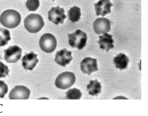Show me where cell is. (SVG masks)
<instances>
[{"mask_svg":"<svg viewBox=\"0 0 148 116\" xmlns=\"http://www.w3.org/2000/svg\"><path fill=\"white\" fill-rule=\"evenodd\" d=\"M21 15L17 11L8 9L3 11L0 16V22L4 27L8 28L16 27L20 24Z\"/></svg>","mask_w":148,"mask_h":116,"instance_id":"6da1fadb","label":"cell"},{"mask_svg":"<svg viewBox=\"0 0 148 116\" xmlns=\"http://www.w3.org/2000/svg\"><path fill=\"white\" fill-rule=\"evenodd\" d=\"M44 25L45 23L42 17L38 14H31L28 15L24 20L25 27L30 33L38 32Z\"/></svg>","mask_w":148,"mask_h":116,"instance_id":"7a4b0ae2","label":"cell"},{"mask_svg":"<svg viewBox=\"0 0 148 116\" xmlns=\"http://www.w3.org/2000/svg\"><path fill=\"white\" fill-rule=\"evenodd\" d=\"M75 74L70 72H64L59 74L56 78L55 84L58 88L66 89L72 86L75 83Z\"/></svg>","mask_w":148,"mask_h":116,"instance_id":"3957f363","label":"cell"},{"mask_svg":"<svg viewBox=\"0 0 148 116\" xmlns=\"http://www.w3.org/2000/svg\"><path fill=\"white\" fill-rule=\"evenodd\" d=\"M69 44L72 48L79 50L82 49L86 45L87 40L86 33L80 29H77L72 33L68 34Z\"/></svg>","mask_w":148,"mask_h":116,"instance_id":"277c9868","label":"cell"},{"mask_svg":"<svg viewBox=\"0 0 148 116\" xmlns=\"http://www.w3.org/2000/svg\"><path fill=\"white\" fill-rule=\"evenodd\" d=\"M39 46L44 52L50 53L53 52L57 45V41L56 37L52 34L47 33L41 37L39 42Z\"/></svg>","mask_w":148,"mask_h":116,"instance_id":"5b68a950","label":"cell"},{"mask_svg":"<svg viewBox=\"0 0 148 116\" xmlns=\"http://www.w3.org/2000/svg\"><path fill=\"white\" fill-rule=\"evenodd\" d=\"M4 59L8 63L16 62L21 58L22 53V49L16 45L10 46L4 50Z\"/></svg>","mask_w":148,"mask_h":116,"instance_id":"8992f818","label":"cell"},{"mask_svg":"<svg viewBox=\"0 0 148 116\" xmlns=\"http://www.w3.org/2000/svg\"><path fill=\"white\" fill-rule=\"evenodd\" d=\"M64 13L65 10L63 8L59 6L53 7L48 12V19L56 25L63 24L66 17Z\"/></svg>","mask_w":148,"mask_h":116,"instance_id":"52a82bcc","label":"cell"},{"mask_svg":"<svg viewBox=\"0 0 148 116\" xmlns=\"http://www.w3.org/2000/svg\"><path fill=\"white\" fill-rule=\"evenodd\" d=\"M30 90L23 85H17L12 89L9 94L10 99H27L30 96Z\"/></svg>","mask_w":148,"mask_h":116,"instance_id":"ba28073f","label":"cell"},{"mask_svg":"<svg viewBox=\"0 0 148 116\" xmlns=\"http://www.w3.org/2000/svg\"><path fill=\"white\" fill-rule=\"evenodd\" d=\"M93 27L97 34L107 33L110 30L111 21L106 18H98L94 22Z\"/></svg>","mask_w":148,"mask_h":116,"instance_id":"9c48e42d","label":"cell"},{"mask_svg":"<svg viewBox=\"0 0 148 116\" xmlns=\"http://www.w3.org/2000/svg\"><path fill=\"white\" fill-rule=\"evenodd\" d=\"M80 64L81 71L89 75L98 69L97 59L91 57L84 58L81 61Z\"/></svg>","mask_w":148,"mask_h":116,"instance_id":"30bf717a","label":"cell"},{"mask_svg":"<svg viewBox=\"0 0 148 116\" xmlns=\"http://www.w3.org/2000/svg\"><path fill=\"white\" fill-rule=\"evenodd\" d=\"M73 59L72 52L64 48L56 52L54 61L59 65L65 67Z\"/></svg>","mask_w":148,"mask_h":116,"instance_id":"8fae6325","label":"cell"},{"mask_svg":"<svg viewBox=\"0 0 148 116\" xmlns=\"http://www.w3.org/2000/svg\"><path fill=\"white\" fill-rule=\"evenodd\" d=\"M37 56L32 51L28 53H25L21 59L24 68L26 70H32L38 62Z\"/></svg>","mask_w":148,"mask_h":116,"instance_id":"7c38bea8","label":"cell"},{"mask_svg":"<svg viewBox=\"0 0 148 116\" xmlns=\"http://www.w3.org/2000/svg\"><path fill=\"white\" fill-rule=\"evenodd\" d=\"M95 9L97 16H102L111 13V8L113 4L110 0H100L94 4Z\"/></svg>","mask_w":148,"mask_h":116,"instance_id":"4fadbf2b","label":"cell"},{"mask_svg":"<svg viewBox=\"0 0 148 116\" xmlns=\"http://www.w3.org/2000/svg\"><path fill=\"white\" fill-rule=\"evenodd\" d=\"M99 40L97 42L99 45L100 48L103 50L108 52L111 49L114 47V40L112 36L107 33L99 36Z\"/></svg>","mask_w":148,"mask_h":116,"instance_id":"5bb4252c","label":"cell"},{"mask_svg":"<svg viewBox=\"0 0 148 116\" xmlns=\"http://www.w3.org/2000/svg\"><path fill=\"white\" fill-rule=\"evenodd\" d=\"M129 61L128 57L125 54L122 53L117 55L113 60L115 67L120 70L127 69Z\"/></svg>","mask_w":148,"mask_h":116,"instance_id":"9a60e30c","label":"cell"},{"mask_svg":"<svg viewBox=\"0 0 148 116\" xmlns=\"http://www.w3.org/2000/svg\"><path fill=\"white\" fill-rule=\"evenodd\" d=\"M86 87V91H88V94L92 96H97L101 92V83L98 82L97 79L90 81Z\"/></svg>","mask_w":148,"mask_h":116,"instance_id":"2e32d148","label":"cell"},{"mask_svg":"<svg viewBox=\"0 0 148 116\" xmlns=\"http://www.w3.org/2000/svg\"><path fill=\"white\" fill-rule=\"evenodd\" d=\"M81 13L80 9L76 6L71 8L68 12L69 19L72 22H76L79 21Z\"/></svg>","mask_w":148,"mask_h":116,"instance_id":"e0dca14e","label":"cell"},{"mask_svg":"<svg viewBox=\"0 0 148 116\" xmlns=\"http://www.w3.org/2000/svg\"><path fill=\"white\" fill-rule=\"evenodd\" d=\"M10 39L9 30L5 28H0V47L7 44Z\"/></svg>","mask_w":148,"mask_h":116,"instance_id":"ac0fdd59","label":"cell"},{"mask_svg":"<svg viewBox=\"0 0 148 116\" xmlns=\"http://www.w3.org/2000/svg\"><path fill=\"white\" fill-rule=\"evenodd\" d=\"M66 93V98L69 99H79L82 95L80 91L76 88L70 89Z\"/></svg>","mask_w":148,"mask_h":116,"instance_id":"d6986e66","label":"cell"},{"mask_svg":"<svg viewBox=\"0 0 148 116\" xmlns=\"http://www.w3.org/2000/svg\"><path fill=\"white\" fill-rule=\"evenodd\" d=\"M39 0H27L26 3V8L29 10L34 11L36 10L40 6Z\"/></svg>","mask_w":148,"mask_h":116,"instance_id":"ffe728a7","label":"cell"},{"mask_svg":"<svg viewBox=\"0 0 148 116\" xmlns=\"http://www.w3.org/2000/svg\"><path fill=\"white\" fill-rule=\"evenodd\" d=\"M10 70L8 66L0 61V78H5L9 76Z\"/></svg>","mask_w":148,"mask_h":116,"instance_id":"44dd1931","label":"cell"},{"mask_svg":"<svg viewBox=\"0 0 148 116\" xmlns=\"http://www.w3.org/2000/svg\"><path fill=\"white\" fill-rule=\"evenodd\" d=\"M8 91V85L3 81L0 80V98H3Z\"/></svg>","mask_w":148,"mask_h":116,"instance_id":"7402d4cb","label":"cell"},{"mask_svg":"<svg viewBox=\"0 0 148 116\" xmlns=\"http://www.w3.org/2000/svg\"><path fill=\"white\" fill-rule=\"evenodd\" d=\"M52 0V1H55V0Z\"/></svg>","mask_w":148,"mask_h":116,"instance_id":"603a6c76","label":"cell"}]
</instances>
